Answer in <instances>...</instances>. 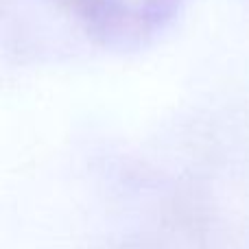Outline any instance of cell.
<instances>
[{
  "instance_id": "cell-1",
  "label": "cell",
  "mask_w": 249,
  "mask_h": 249,
  "mask_svg": "<svg viewBox=\"0 0 249 249\" xmlns=\"http://www.w3.org/2000/svg\"><path fill=\"white\" fill-rule=\"evenodd\" d=\"M74 18L94 42L107 48H136L149 42L140 11L127 0H51Z\"/></svg>"
},
{
  "instance_id": "cell-2",
  "label": "cell",
  "mask_w": 249,
  "mask_h": 249,
  "mask_svg": "<svg viewBox=\"0 0 249 249\" xmlns=\"http://www.w3.org/2000/svg\"><path fill=\"white\" fill-rule=\"evenodd\" d=\"M181 2L184 0H142L138 11H140V22L146 39L158 35L175 20V16L181 9Z\"/></svg>"
}]
</instances>
